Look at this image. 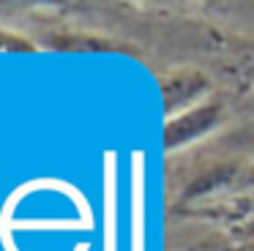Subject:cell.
<instances>
[{
    "mask_svg": "<svg viewBox=\"0 0 254 251\" xmlns=\"http://www.w3.org/2000/svg\"><path fill=\"white\" fill-rule=\"evenodd\" d=\"M224 115V104L219 98H205L197 107L186 109V112L175 115V118L164 120V150H181V147L194 145L197 139H202L205 134L216 128L221 123Z\"/></svg>",
    "mask_w": 254,
    "mask_h": 251,
    "instance_id": "6da1fadb",
    "label": "cell"
},
{
    "mask_svg": "<svg viewBox=\"0 0 254 251\" xmlns=\"http://www.w3.org/2000/svg\"><path fill=\"white\" fill-rule=\"evenodd\" d=\"M159 93L164 115L175 118V115L197 107L199 101H205V96L210 93V79L199 68H189V65L170 68L159 76Z\"/></svg>",
    "mask_w": 254,
    "mask_h": 251,
    "instance_id": "7a4b0ae2",
    "label": "cell"
},
{
    "mask_svg": "<svg viewBox=\"0 0 254 251\" xmlns=\"http://www.w3.org/2000/svg\"><path fill=\"white\" fill-rule=\"evenodd\" d=\"M0 52H36V44L0 27Z\"/></svg>",
    "mask_w": 254,
    "mask_h": 251,
    "instance_id": "3957f363",
    "label": "cell"
},
{
    "mask_svg": "<svg viewBox=\"0 0 254 251\" xmlns=\"http://www.w3.org/2000/svg\"><path fill=\"white\" fill-rule=\"evenodd\" d=\"M252 180H254V172H252Z\"/></svg>",
    "mask_w": 254,
    "mask_h": 251,
    "instance_id": "277c9868",
    "label": "cell"
}]
</instances>
